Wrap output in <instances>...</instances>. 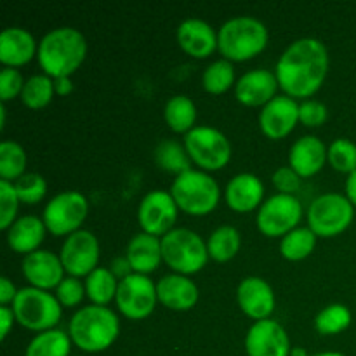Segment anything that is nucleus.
<instances>
[{
  "mask_svg": "<svg viewBox=\"0 0 356 356\" xmlns=\"http://www.w3.org/2000/svg\"><path fill=\"white\" fill-rule=\"evenodd\" d=\"M327 68L329 56L325 45L318 38H299L278 59V86L291 97H308L320 89Z\"/></svg>",
  "mask_w": 356,
  "mask_h": 356,
  "instance_id": "nucleus-1",
  "label": "nucleus"
},
{
  "mask_svg": "<svg viewBox=\"0 0 356 356\" xmlns=\"http://www.w3.org/2000/svg\"><path fill=\"white\" fill-rule=\"evenodd\" d=\"M86 37L76 28L61 26L49 31L38 45V63L54 79L70 76L86 59Z\"/></svg>",
  "mask_w": 356,
  "mask_h": 356,
  "instance_id": "nucleus-2",
  "label": "nucleus"
},
{
  "mask_svg": "<svg viewBox=\"0 0 356 356\" xmlns=\"http://www.w3.org/2000/svg\"><path fill=\"white\" fill-rule=\"evenodd\" d=\"M118 318L106 306H83L70 320V337L83 351H103L118 336Z\"/></svg>",
  "mask_w": 356,
  "mask_h": 356,
  "instance_id": "nucleus-3",
  "label": "nucleus"
},
{
  "mask_svg": "<svg viewBox=\"0 0 356 356\" xmlns=\"http://www.w3.org/2000/svg\"><path fill=\"white\" fill-rule=\"evenodd\" d=\"M268 44V30L264 23L250 16L232 17L218 33V47L233 61H245L259 54Z\"/></svg>",
  "mask_w": 356,
  "mask_h": 356,
  "instance_id": "nucleus-4",
  "label": "nucleus"
},
{
  "mask_svg": "<svg viewBox=\"0 0 356 356\" xmlns=\"http://www.w3.org/2000/svg\"><path fill=\"white\" fill-rule=\"evenodd\" d=\"M170 195L177 207L193 216L211 212L219 202V186L214 177L202 170H186L174 179Z\"/></svg>",
  "mask_w": 356,
  "mask_h": 356,
  "instance_id": "nucleus-5",
  "label": "nucleus"
},
{
  "mask_svg": "<svg viewBox=\"0 0 356 356\" xmlns=\"http://www.w3.org/2000/svg\"><path fill=\"white\" fill-rule=\"evenodd\" d=\"M162 257L179 275H190L205 266L209 249L198 233L188 228H174L162 236Z\"/></svg>",
  "mask_w": 356,
  "mask_h": 356,
  "instance_id": "nucleus-6",
  "label": "nucleus"
},
{
  "mask_svg": "<svg viewBox=\"0 0 356 356\" xmlns=\"http://www.w3.org/2000/svg\"><path fill=\"white\" fill-rule=\"evenodd\" d=\"M14 316L30 330H51L61 318V302L44 289L24 287L17 291L13 306Z\"/></svg>",
  "mask_w": 356,
  "mask_h": 356,
  "instance_id": "nucleus-7",
  "label": "nucleus"
},
{
  "mask_svg": "<svg viewBox=\"0 0 356 356\" xmlns=\"http://www.w3.org/2000/svg\"><path fill=\"white\" fill-rule=\"evenodd\" d=\"M184 148L195 163L207 170H218L228 163L232 146L221 131L209 125L193 127L184 136Z\"/></svg>",
  "mask_w": 356,
  "mask_h": 356,
  "instance_id": "nucleus-8",
  "label": "nucleus"
},
{
  "mask_svg": "<svg viewBox=\"0 0 356 356\" xmlns=\"http://www.w3.org/2000/svg\"><path fill=\"white\" fill-rule=\"evenodd\" d=\"M353 204L339 193H325L312 202L308 209L309 228L318 236H334L344 232L353 219Z\"/></svg>",
  "mask_w": 356,
  "mask_h": 356,
  "instance_id": "nucleus-9",
  "label": "nucleus"
},
{
  "mask_svg": "<svg viewBox=\"0 0 356 356\" xmlns=\"http://www.w3.org/2000/svg\"><path fill=\"white\" fill-rule=\"evenodd\" d=\"M89 204L79 191H63L56 195L44 209L45 228L54 235H72L86 219Z\"/></svg>",
  "mask_w": 356,
  "mask_h": 356,
  "instance_id": "nucleus-10",
  "label": "nucleus"
},
{
  "mask_svg": "<svg viewBox=\"0 0 356 356\" xmlns=\"http://www.w3.org/2000/svg\"><path fill=\"white\" fill-rule=\"evenodd\" d=\"M118 309L127 318L141 320L153 312L156 305V285L146 275L131 273L118 282L117 289Z\"/></svg>",
  "mask_w": 356,
  "mask_h": 356,
  "instance_id": "nucleus-11",
  "label": "nucleus"
},
{
  "mask_svg": "<svg viewBox=\"0 0 356 356\" xmlns=\"http://www.w3.org/2000/svg\"><path fill=\"white\" fill-rule=\"evenodd\" d=\"M301 216V202L294 195H273L261 205L257 212V226L268 236L287 235L294 229Z\"/></svg>",
  "mask_w": 356,
  "mask_h": 356,
  "instance_id": "nucleus-12",
  "label": "nucleus"
},
{
  "mask_svg": "<svg viewBox=\"0 0 356 356\" xmlns=\"http://www.w3.org/2000/svg\"><path fill=\"white\" fill-rule=\"evenodd\" d=\"M177 218V204L167 191L153 190L143 197L138 209V219L145 233L165 235L172 229Z\"/></svg>",
  "mask_w": 356,
  "mask_h": 356,
  "instance_id": "nucleus-13",
  "label": "nucleus"
},
{
  "mask_svg": "<svg viewBox=\"0 0 356 356\" xmlns=\"http://www.w3.org/2000/svg\"><path fill=\"white\" fill-rule=\"evenodd\" d=\"M61 263L72 277H83L96 270L99 259V243L89 229H76L65 240Z\"/></svg>",
  "mask_w": 356,
  "mask_h": 356,
  "instance_id": "nucleus-14",
  "label": "nucleus"
},
{
  "mask_svg": "<svg viewBox=\"0 0 356 356\" xmlns=\"http://www.w3.org/2000/svg\"><path fill=\"white\" fill-rule=\"evenodd\" d=\"M249 356H289L291 343L284 327L275 320H259L249 329L245 337Z\"/></svg>",
  "mask_w": 356,
  "mask_h": 356,
  "instance_id": "nucleus-15",
  "label": "nucleus"
},
{
  "mask_svg": "<svg viewBox=\"0 0 356 356\" xmlns=\"http://www.w3.org/2000/svg\"><path fill=\"white\" fill-rule=\"evenodd\" d=\"M299 120V104L291 96H275L259 113V125L271 139H280L294 129Z\"/></svg>",
  "mask_w": 356,
  "mask_h": 356,
  "instance_id": "nucleus-16",
  "label": "nucleus"
},
{
  "mask_svg": "<svg viewBox=\"0 0 356 356\" xmlns=\"http://www.w3.org/2000/svg\"><path fill=\"white\" fill-rule=\"evenodd\" d=\"M23 275L33 287L47 289L58 287L63 280L65 266L61 257L56 256L51 250H35L24 256L23 259Z\"/></svg>",
  "mask_w": 356,
  "mask_h": 356,
  "instance_id": "nucleus-17",
  "label": "nucleus"
},
{
  "mask_svg": "<svg viewBox=\"0 0 356 356\" xmlns=\"http://www.w3.org/2000/svg\"><path fill=\"white\" fill-rule=\"evenodd\" d=\"M240 308L254 320H266L275 308V294L270 284L259 277H247L236 291Z\"/></svg>",
  "mask_w": 356,
  "mask_h": 356,
  "instance_id": "nucleus-18",
  "label": "nucleus"
},
{
  "mask_svg": "<svg viewBox=\"0 0 356 356\" xmlns=\"http://www.w3.org/2000/svg\"><path fill=\"white\" fill-rule=\"evenodd\" d=\"M278 87V79L270 70H250L245 75L240 76L236 82V97L240 103L249 106H259V104L270 103L275 97Z\"/></svg>",
  "mask_w": 356,
  "mask_h": 356,
  "instance_id": "nucleus-19",
  "label": "nucleus"
},
{
  "mask_svg": "<svg viewBox=\"0 0 356 356\" xmlns=\"http://www.w3.org/2000/svg\"><path fill=\"white\" fill-rule=\"evenodd\" d=\"M177 42L188 54L205 58L218 47V35L204 19L190 17L177 28Z\"/></svg>",
  "mask_w": 356,
  "mask_h": 356,
  "instance_id": "nucleus-20",
  "label": "nucleus"
},
{
  "mask_svg": "<svg viewBox=\"0 0 356 356\" xmlns=\"http://www.w3.org/2000/svg\"><path fill=\"white\" fill-rule=\"evenodd\" d=\"M156 296L170 309L193 308L198 299V287L184 275H165L156 284Z\"/></svg>",
  "mask_w": 356,
  "mask_h": 356,
  "instance_id": "nucleus-21",
  "label": "nucleus"
},
{
  "mask_svg": "<svg viewBox=\"0 0 356 356\" xmlns=\"http://www.w3.org/2000/svg\"><path fill=\"white\" fill-rule=\"evenodd\" d=\"M327 159L325 145L316 136H302L289 152L291 167L299 176H313L323 167Z\"/></svg>",
  "mask_w": 356,
  "mask_h": 356,
  "instance_id": "nucleus-22",
  "label": "nucleus"
},
{
  "mask_svg": "<svg viewBox=\"0 0 356 356\" xmlns=\"http://www.w3.org/2000/svg\"><path fill=\"white\" fill-rule=\"evenodd\" d=\"M129 264L134 270V273L146 275L149 271L156 270L162 257V240L156 238L149 233H138L131 238L125 252Z\"/></svg>",
  "mask_w": 356,
  "mask_h": 356,
  "instance_id": "nucleus-23",
  "label": "nucleus"
},
{
  "mask_svg": "<svg viewBox=\"0 0 356 356\" xmlns=\"http://www.w3.org/2000/svg\"><path fill=\"white\" fill-rule=\"evenodd\" d=\"M263 195V181L250 172L238 174L226 186V202L236 212L252 211L259 205Z\"/></svg>",
  "mask_w": 356,
  "mask_h": 356,
  "instance_id": "nucleus-24",
  "label": "nucleus"
},
{
  "mask_svg": "<svg viewBox=\"0 0 356 356\" xmlns=\"http://www.w3.org/2000/svg\"><path fill=\"white\" fill-rule=\"evenodd\" d=\"M35 54V38L24 28H6L0 33V61L7 66L24 65Z\"/></svg>",
  "mask_w": 356,
  "mask_h": 356,
  "instance_id": "nucleus-25",
  "label": "nucleus"
},
{
  "mask_svg": "<svg viewBox=\"0 0 356 356\" xmlns=\"http://www.w3.org/2000/svg\"><path fill=\"white\" fill-rule=\"evenodd\" d=\"M45 236V222L37 216H23L16 219L7 232L9 247L16 252L30 254L37 250Z\"/></svg>",
  "mask_w": 356,
  "mask_h": 356,
  "instance_id": "nucleus-26",
  "label": "nucleus"
},
{
  "mask_svg": "<svg viewBox=\"0 0 356 356\" xmlns=\"http://www.w3.org/2000/svg\"><path fill=\"white\" fill-rule=\"evenodd\" d=\"M117 277L108 268H96L86 278V292L90 301L97 306H104L117 296Z\"/></svg>",
  "mask_w": 356,
  "mask_h": 356,
  "instance_id": "nucleus-27",
  "label": "nucleus"
},
{
  "mask_svg": "<svg viewBox=\"0 0 356 356\" xmlns=\"http://www.w3.org/2000/svg\"><path fill=\"white\" fill-rule=\"evenodd\" d=\"M165 120L170 129L176 132H190L193 129L195 118H197V108L195 103L184 94L174 96L165 104Z\"/></svg>",
  "mask_w": 356,
  "mask_h": 356,
  "instance_id": "nucleus-28",
  "label": "nucleus"
},
{
  "mask_svg": "<svg viewBox=\"0 0 356 356\" xmlns=\"http://www.w3.org/2000/svg\"><path fill=\"white\" fill-rule=\"evenodd\" d=\"M70 337L63 330L51 329L38 334L28 344L24 356H68Z\"/></svg>",
  "mask_w": 356,
  "mask_h": 356,
  "instance_id": "nucleus-29",
  "label": "nucleus"
},
{
  "mask_svg": "<svg viewBox=\"0 0 356 356\" xmlns=\"http://www.w3.org/2000/svg\"><path fill=\"white\" fill-rule=\"evenodd\" d=\"M207 249L212 259L219 263L229 261L240 249V233L233 226H219L209 236Z\"/></svg>",
  "mask_w": 356,
  "mask_h": 356,
  "instance_id": "nucleus-30",
  "label": "nucleus"
},
{
  "mask_svg": "<svg viewBox=\"0 0 356 356\" xmlns=\"http://www.w3.org/2000/svg\"><path fill=\"white\" fill-rule=\"evenodd\" d=\"M186 148L174 139H163L155 148V160L163 170L174 174H183L190 170V156L184 152Z\"/></svg>",
  "mask_w": 356,
  "mask_h": 356,
  "instance_id": "nucleus-31",
  "label": "nucleus"
},
{
  "mask_svg": "<svg viewBox=\"0 0 356 356\" xmlns=\"http://www.w3.org/2000/svg\"><path fill=\"white\" fill-rule=\"evenodd\" d=\"M316 235L312 228H294L282 238V256L291 261L305 259L315 249Z\"/></svg>",
  "mask_w": 356,
  "mask_h": 356,
  "instance_id": "nucleus-32",
  "label": "nucleus"
},
{
  "mask_svg": "<svg viewBox=\"0 0 356 356\" xmlns=\"http://www.w3.org/2000/svg\"><path fill=\"white\" fill-rule=\"evenodd\" d=\"M26 167V153L23 146L14 141H2L0 145V176L2 179H19Z\"/></svg>",
  "mask_w": 356,
  "mask_h": 356,
  "instance_id": "nucleus-33",
  "label": "nucleus"
},
{
  "mask_svg": "<svg viewBox=\"0 0 356 356\" xmlns=\"http://www.w3.org/2000/svg\"><path fill=\"white\" fill-rule=\"evenodd\" d=\"M233 80H235V68H233L229 59H218L212 65L205 68L204 76H202V83H204L205 90L212 94H221L232 87Z\"/></svg>",
  "mask_w": 356,
  "mask_h": 356,
  "instance_id": "nucleus-34",
  "label": "nucleus"
},
{
  "mask_svg": "<svg viewBox=\"0 0 356 356\" xmlns=\"http://www.w3.org/2000/svg\"><path fill=\"white\" fill-rule=\"evenodd\" d=\"M54 94V82L49 75H33L24 82L21 90V101L28 108H42L52 99Z\"/></svg>",
  "mask_w": 356,
  "mask_h": 356,
  "instance_id": "nucleus-35",
  "label": "nucleus"
},
{
  "mask_svg": "<svg viewBox=\"0 0 356 356\" xmlns=\"http://www.w3.org/2000/svg\"><path fill=\"white\" fill-rule=\"evenodd\" d=\"M351 323V313L344 305L334 302L316 315L315 327L320 334H339Z\"/></svg>",
  "mask_w": 356,
  "mask_h": 356,
  "instance_id": "nucleus-36",
  "label": "nucleus"
},
{
  "mask_svg": "<svg viewBox=\"0 0 356 356\" xmlns=\"http://www.w3.org/2000/svg\"><path fill=\"white\" fill-rule=\"evenodd\" d=\"M327 159L334 169L351 174L356 170V145L350 139H336L327 149Z\"/></svg>",
  "mask_w": 356,
  "mask_h": 356,
  "instance_id": "nucleus-37",
  "label": "nucleus"
},
{
  "mask_svg": "<svg viewBox=\"0 0 356 356\" xmlns=\"http://www.w3.org/2000/svg\"><path fill=\"white\" fill-rule=\"evenodd\" d=\"M14 188H16L19 202H24V204H37V202H40L44 198L45 191H47V183H45V179L40 174L28 172L23 174L19 179H16Z\"/></svg>",
  "mask_w": 356,
  "mask_h": 356,
  "instance_id": "nucleus-38",
  "label": "nucleus"
},
{
  "mask_svg": "<svg viewBox=\"0 0 356 356\" xmlns=\"http://www.w3.org/2000/svg\"><path fill=\"white\" fill-rule=\"evenodd\" d=\"M17 204H19V197L14 184L6 179L0 181V229H9L13 226Z\"/></svg>",
  "mask_w": 356,
  "mask_h": 356,
  "instance_id": "nucleus-39",
  "label": "nucleus"
},
{
  "mask_svg": "<svg viewBox=\"0 0 356 356\" xmlns=\"http://www.w3.org/2000/svg\"><path fill=\"white\" fill-rule=\"evenodd\" d=\"M56 298L63 306H76L83 299V285L79 278L66 277L56 287Z\"/></svg>",
  "mask_w": 356,
  "mask_h": 356,
  "instance_id": "nucleus-40",
  "label": "nucleus"
},
{
  "mask_svg": "<svg viewBox=\"0 0 356 356\" xmlns=\"http://www.w3.org/2000/svg\"><path fill=\"white\" fill-rule=\"evenodd\" d=\"M23 76L17 70H14L13 66H6V68L0 72V99L9 101L13 99L16 94H21L23 90Z\"/></svg>",
  "mask_w": 356,
  "mask_h": 356,
  "instance_id": "nucleus-41",
  "label": "nucleus"
},
{
  "mask_svg": "<svg viewBox=\"0 0 356 356\" xmlns=\"http://www.w3.org/2000/svg\"><path fill=\"white\" fill-rule=\"evenodd\" d=\"M299 120L308 127H316L327 120V106L320 101L309 99L299 104Z\"/></svg>",
  "mask_w": 356,
  "mask_h": 356,
  "instance_id": "nucleus-42",
  "label": "nucleus"
},
{
  "mask_svg": "<svg viewBox=\"0 0 356 356\" xmlns=\"http://www.w3.org/2000/svg\"><path fill=\"white\" fill-rule=\"evenodd\" d=\"M299 174L296 172L292 167H280L277 172L273 174V183L282 193L285 195H292L301 184V179H299Z\"/></svg>",
  "mask_w": 356,
  "mask_h": 356,
  "instance_id": "nucleus-43",
  "label": "nucleus"
},
{
  "mask_svg": "<svg viewBox=\"0 0 356 356\" xmlns=\"http://www.w3.org/2000/svg\"><path fill=\"white\" fill-rule=\"evenodd\" d=\"M16 296H17V291H16V287H14L13 282H10L7 277L0 278V302L6 306L7 302L14 301V299H16Z\"/></svg>",
  "mask_w": 356,
  "mask_h": 356,
  "instance_id": "nucleus-44",
  "label": "nucleus"
},
{
  "mask_svg": "<svg viewBox=\"0 0 356 356\" xmlns=\"http://www.w3.org/2000/svg\"><path fill=\"white\" fill-rule=\"evenodd\" d=\"M132 268H131V264H129V261H127V257H117V259L113 261V264H111V273L115 275V277H120V280L122 278H125V277H129V271H131Z\"/></svg>",
  "mask_w": 356,
  "mask_h": 356,
  "instance_id": "nucleus-45",
  "label": "nucleus"
},
{
  "mask_svg": "<svg viewBox=\"0 0 356 356\" xmlns=\"http://www.w3.org/2000/svg\"><path fill=\"white\" fill-rule=\"evenodd\" d=\"M13 320H14L13 309H9L7 306H2V308H0V322H2V334H0V337H2V339H6L7 334H9L10 325H13Z\"/></svg>",
  "mask_w": 356,
  "mask_h": 356,
  "instance_id": "nucleus-46",
  "label": "nucleus"
},
{
  "mask_svg": "<svg viewBox=\"0 0 356 356\" xmlns=\"http://www.w3.org/2000/svg\"><path fill=\"white\" fill-rule=\"evenodd\" d=\"M54 90L59 94V96H66L73 90V83L70 80V76H59V79L54 80Z\"/></svg>",
  "mask_w": 356,
  "mask_h": 356,
  "instance_id": "nucleus-47",
  "label": "nucleus"
},
{
  "mask_svg": "<svg viewBox=\"0 0 356 356\" xmlns=\"http://www.w3.org/2000/svg\"><path fill=\"white\" fill-rule=\"evenodd\" d=\"M346 195H348V198H350L351 204L356 205V170H353V172L348 176Z\"/></svg>",
  "mask_w": 356,
  "mask_h": 356,
  "instance_id": "nucleus-48",
  "label": "nucleus"
},
{
  "mask_svg": "<svg viewBox=\"0 0 356 356\" xmlns=\"http://www.w3.org/2000/svg\"><path fill=\"white\" fill-rule=\"evenodd\" d=\"M292 356H306V353L301 348H296V350H292Z\"/></svg>",
  "mask_w": 356,
  "mask_h": 356,
  "instance_id": "nucleus-49",
  "label": "nucleus"
},
{
  "mask_svg": "<svg viewBox=\"0 0 356 356\" xmlns=\"http://www.w3.org/2000/svg\"><path fill=\"white\" fill-rule=\"evenodd\" d=\"M312 356H344V355L334 353V351H327V353H318V355H312Z\"/></svg>",
  "mask_w": 356,
  "mask_h": 356,
  "instance_id": "nucleus-50",
  "label": "nucleus"
}]
</instances>
